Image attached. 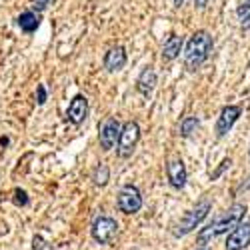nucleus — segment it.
<instances>
[{
  "label": "nucleus",
  "mask_w": 250,
  "mask_h": 250,
  "mask_svg": "<svg viewBox=\"0 0 250 250\" xmlns=\"http://www.w3.org/2000/svg\"><path fill=\"white\" fill-rule=\"evenodd\" d=\"M246 204H242V202H236V204H232L228 210H224L220 216H216L210 224H206L204 228H200L198 230V234H196V240H198V244H202V246H206L210 240H214L216 236H220V234H230L234 228L246 218Z\"/></svg>",
  "instance_id": "f257e3e1"
},
{
  "label": "nucleus",
  "mask_w": 250,
  "mask_h": 250,
  "mask_svg": "<svg viewBox=\"0 0 250 250\" xmlns=\"http://www.w3.org/2000/svg\"><path fill=\"white\" fill-rule=\"evenodd\" d=\"M214 48V40H212V34L208 30H196L188 42L184 46V52H182V62H184V68L186 70H198L204 62L208 60Z\"/></svg>",
  "instance_id": "f03ea898"
},
{
  "label": "nucleus",
  "mask_w": 250,
  "mask_h": 250,
  "mask_svg": "<svg viewBox=\"0 0 250 250\" xmlns=\"http://www.w3.org/2000/svg\"><path fill=\"white\" fill-rule=\"evenodd\" d=\"M212 210V202L208 198H202L200 202H196L194 208H190V210H186L170 228L172 236L176 238H182L186 234H190L192 230H196V228L202 224V220L208 216V212Z\"/></svg>",
  "instance_id": "7ed1b4c3"
},
{
  "label": "nucleus",
  "mask_w": 250,
  "mask_h": 250,
  "mask_svg": "<svg viewBox=\"0 0 250 250\" xmlns=\"http://www.w3.org/2000/svg\"><path fill=\"white\" fill-rule=\"evenodd\" d=\"M140 142V124L136 120H128L122 124L120 138H118V146L116 152L120 158H130Z\"/></svg>",
  "instance_id": "20e7f679"
},
{
  "label": "nucleus",
  "mask_w": 250,
  "mask_h": 250,
  "mask_svg": "<svg viewBox=\"0 0 250 250\" xmlns=\"http://www.w3.org/2000/svg\"><path fill=\"white\" fill-rule=\"evenodd\" d=\"M118 234V222L112 216H96L90 224V236L98 244H110Z\"/></svg>",
  "instance_id": "39448f33"
},
{
  "label": "nucleus",
  "mask_w": 250,
  "mask_h": 250,
  "mask_svg": "<svg viewBox=\"0 0 250 250\" xmlns=\"http://www.w3.org/2000/svg\"><path fill=\"white\" fill-rule=\"evenodd\" d=\"M116 204H118V210L124 212V214H136V212H140V208H142V194L138 190V186L124 184L120 188V192H118Z\"/></svg>",
  "instance_id": "423d86ee"
},
{
  "label": "nucleus",
  "mask_w": 250,
  "mask_h": 250,
  "mask_svg": "<svg viewBox=\"0 0 250 250\" xmlns=\"http://www.w3.org/2000/svg\"><path fill=\"white\" fill-rule=\"evenodd\" d=\"M166 178L174 190H182L186 182H188V170L184 166V160L180 156H172L166 162Z\"/></svg>",
  "instance_id": "0eeeda50"
},
{
  "label": "nucleus",
  "mask_w": 250,
  "mask_h": 250,
  "mask_svg": "<svg viewBox=\"0 0 250 250\" xmlns=\"http://www.w3.org/2000/svg\"><path fill=\"white\" fill-rule=\"evenodd\" d=\"M120 130H122V124L116 120V118H108L106 122L100 126V132H98V142H100V148L104 152L112 150L116 144H118V138H120Z\"/></svg>",
  "instance_id": "6e6552de"
},
{
  "label": "nucleus",
  "mask_w": 250,
  "mask_h": 250,
  "mask_svg": "<svg viewBox=\"0 0 250 250\" xmlns=\"http://www.w3.org/2000/svg\"><path fill=\"white\" fill-rule=\"evenodd\" d=\"M240 114H242V108L236 106V104H228V106H224L218 114V120H216V128H214L216 136L222 138V136H226L228 132H230L232 126L238 122Z\"/></svg>",
  "instance_id": "1a4fd4ad"
},
{
  "label": "nucleus",
  "mask_w": 250,
  "mask_h": 250,
  "mask_svg": "<svg viewBox=\"0 0 250 250\" xmlns=\"http://www.w3.org/2000/svg\"><path fill=\"white\" fill-rule=\"evenodd\" d=\"M250 244V218H244L234 230L228 234L224 248L226 250H244Z\"/></svg>",
  "instance_id": "9d476101"
},
{
  "label": "nucleus",
  "mask_w": 250,
  "mask_h": 250,
  "mask_svg": "<svg viewBox=\"0 0 250 250\" xmlns=\"http://www.w3.org/2000/svg\"><path fill=\"white\" fill-rule=\"evenodd\" d=\"M86 116H88V100H86V96L76 94L66 108V120L70 124H74V126H80V124L86 120Z\"/></svg>",
  "instance_id": "9b49d317"
},
{
  "label": "nucleus",
  "mask_w": 250,
  "mask_h": 250,
  "mask_svg": "<svg viewBox=\"0 0 250 250\" xmlns=\"http://www.w3.org/2000/svg\"><path fill=\"white\" fill-rule=\"evenodd\" d=\"M128 54L124 50V46H112L106 54H104V68L108 72H118L126 66Z\"/></svg>",
  "instance_id": "f8f14e48"
},
{
  "label": "nucleus",
  "mask_w": 250,
  "mask_h": 250,
  "mask_svg": "<svg viewBox=\"0 0 250 250\" xmlns=\"http://www.w3.org/2000/svg\"><path fill=\"white\" fill-rule=\"evenodd\" d=\"M182 46H184V38L178 36V34H170L162 44V60L164 62L176 60L180 56V52H182Z\"/></svg>",
  "instance_id": "ddd939ff"
},
{
  "label": "nucleus",
  "mask_w": 250,
  "mask_h": 250,
  "mask_svg": "<svg viewBox=\"0 0 250 250\" xmlns=\"http://www.w3.org/2000/svg\"><path fill=\"white\" fill-rule=\"evenodd\" d=\"M156 70L152 68V66H146V68H142V72L138 74V78H136V90L140 92V94H144V96H148L152 90H154V86H156Z\"/></svg>",
  "instance_id": "4468645a"
},
{
  "label": "nucleus",
  "mask_w": 250,
  "mask_h": 250,
  "mask_svg": "<svg viewBox=\"0 0 250 250\" xmlns=\"http://www.w3.org/2000/svg\"><path fill=\"white\" fill-rule=\"evenodd\" d=\"M16 24L20 26V30H22V32L32 34L40 26V14L36 10H26V12H22L16 18Z\"/></svg>",
  "instance_id": "2eb2a0df"
},
{
  "label": "nucleus",
  "mask_w": 250,
  "mask_h": 250,
  "mask_svg": "<svg viewBox=\"0 0 250 250\" xmlns=\"http://www.w3.org/2000/svg\"><path fill=\"white\" fill-rule=\"evenodd\" d=\"M108 180H110V168H108L106 164H98L96 168H94V172H92L94 186H100V188H104V186L108 184Z\"/></svg>",
  "instance_id": "dca6fc26"
},
{
  "label": "nucleus",
  "mask_w": 250,
  "mask_h": 250,
  "mask_svg": "<svg viewBox=\"0 0 250 250\" xmlns=\"http://www.w3.org/2000/svg\"><path fill=\"white\" fill-rule=\"evenodd\" d=\"M200 126V120L196 116H186L182 122H180V136L182 138H190Z\"/></svg>",
  "instance_id": "f3484780"
},
{
  "label": "nucleus",
  "mask_w": 250,
  "mask_h": 250,
  "mask_svg": "<svg viewBox=\"0 0 250 250\" xmlns=\"http://www.w3.org/2000/svg\"><path fill=\"white\" fill-rule=\"evenodd\" d=\"M236 16L240 20V28L242 30H248L250 28V4H248V0L236 8Z\"/></svg>",
  "instance_id": "a211bd4d"
},
{
  "label": "nucleus",
  "mask_w": 250,
  "mask_h": 250,
  "mask_svg": "<svg viewBox=\"0 0 250 250\" xmlns=\"http://www.w3.org/2000/svg\"><path fill=\"white\" fill-rule=\"evenodd\" d=\"M12 202H14L16 206H28V202H30L28 192H26L24 188H14V190H12Z\"/></svg>",
  "instance_id": "6ab92c4d"
},
{
  "label": "nucleus",
  "mask_w": 250,
  "mask_h": 250,
  "mask_svg": "<svg viewBox=\"0 0 250 250\" xmlns=\"http://www.w3.org/2000/svg\"><path fill=\"white\" fill-rule=\"evenodd\" d=\"M230 164H232V158H230V156H228V158H224V160L220 162V166H218V168H216V170L210 174V178H212V180H216V178H218V176H220V174H222L226 168H230Z\"/></svg>",
  "instance_id": "aec40b11"
},
{
  "label": "nucleus",
  "mask_w": 250,
  "mask_h": 250,
  "mask_svg": "<svg viewBox=\"0 0 250 250\" xmlns=\"http://www.w3.org/2000/svg\"><path fill=\"white\" fill-rule=\"evenodd\" d=\"M36 102L40 104V106L46 102V86L44 84H38L36 86Z\"/></svg>",
  "instance_id": "412c9836"
},
{
  "label": "nucleus",
  "mask_w": 250,
  "mask_h": 250,
  "mask_svg": "<svg viewBox=\"0 0 250 250\" xmlns=\"http://www.w3.org/2000/svg\"><path fill=\"white\" fill-rule=\"evenodd\" d=\"M48 4H50V0H34V8H36V12H42Z\"/></svg>",
  "instance_id": "4be33fe9"
},
{
  "label": "nucleus",
  "mask_w": 250,
  "mask_h": 250,
  "mask_svg": "<svg viewBox=\"0 0 250 250\" xmlns=\"http://www.w3.org/2000/svg\"><path fill=\"white\" fill-rule=\"evenodd\" d=\"M208 2H210V0H194V6L196 8H206Z\"/></svg>",
  "instance_id": "5701e85b"
},
{
  "label": "nucleus",
  "mask_w": 250,
  "mask_h": 250,
  "mask_svg": "<svg viewBox=\"0 0 250 250\" xmlns=\"http://www.w3.org/2000/svg\"><path fill=\"white\" fill-rule=\"evenodd\" d=\"M8 142H10V140H8L6 136H2V138H0V144H2V146H8Z\"/></svg>",
  "instance_id": "b1692460"
},
{
  "label": "nucleus",
  "mask_w": 250,
  "mask_h": 250,
  "mask_svg": "<svg viewBox=\"0 0 250 250\" xmlns=\"http://www.w3.org/2000/svg\"><path fill=\"white\" fill-rule=\"evenodd\" d=\"M182 4H184V0H174V6H178V8H180Z\"/></svg>",
  "instance_id": "393cba45"
},
{
  "label": "nucleus",
  "mask_w": 250,
  "mask_h": 250,
  "mask_svg": "<svg viewBox=\"0 0 250 250\" xmlns=\"http://www.w3.org/2000/svg\"><path fill=\"white\" fill-rule=\"evenodd\" d=\"M198 250H208V248H206V246H202V248H198Z\"/></svg>",
  "instance_id": "a878e982"
},
{
  "label": "nucleus",
  "mask_w": 250,
  "mask_h": 250,
  "mask_svg": "<svg viewBox=\"0 0 250 250\" xmlns=\"http://www.w3.org/2000/svg\"><path fill=\"white\" fill-rule=\"evenodd\" d=\"M248 158H250V148H248Z\"/></svg>",
  "instance_id": "bb28decb"
},
{
  "label": "nucleus",
  "mask_w": 250,
  "mask_h": 250,
  "mask_svg": "<svg viewBox=\"0 0 250 250\" xmlns=\"http://www.w3.org/2000/svg\"><path fill=\"white\" fill-rule=\"evenodd\" d=\"M248 4H250V0H248Z\"/></svg>",
  "instance_id": "cd10ccee"
}]
</instances>
